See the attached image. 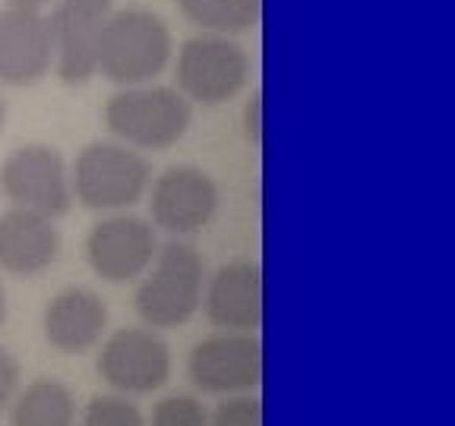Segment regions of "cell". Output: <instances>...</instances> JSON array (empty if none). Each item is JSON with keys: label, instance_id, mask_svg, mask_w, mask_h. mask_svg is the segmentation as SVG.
I'll return each mask as SVG.
<instances>
[{"label": "cell", "instance_id": "obj_1", "mask_svg": "<svg viewBox=\"0 0 455 426\" xmlns=\"http://www.w3.org/2000/svg\"><path fill=\"white\" fill-rule=\"evenodd\" d=\"M193 123V101L178 85H127L105 101V127L136 152H164L178 146Z\"/></svg>", "mask_w": 455, "mask_h": 426}, {"label": "cell", "instance_id": "obj_2", "mask_svg": "<svg viewBox=\"0 0 455 426\" xmlns=\"http://www.w3.org/2000/svg\"><path fill=\"white\" fill-rule=\"evenodd\" d=\"M174 57V32L146 7L114 10L99 44V73L114 85L156 83Z\"/></svg>", "mask_w": 455, "mask_h": 426}, {"label": "cell", "instance_id": "obj_3", "mask_svg": "<svg viewBox=\"0 0 455 426\" xmlns=\"http://www.w3.org/2000/svg\"><path fill=\"white\" fill-rule=\"evenodd\" d=\"M206 278V263L193 243L171 241L158 247L156 263L140 278L133 297L140 320L156 332L187 326L203 306Z\"/></svg>", "mask_w": 455, "mask_h": 426}, {"label": "cell", "instance_id": "obj_4", "mask_svg": "<svg viewBox=\"0 0 455 426\" xmlns=\"http://www.w3.org/2000/svg\"><path fill=\"white\" fill-rule=\"evenodd\" d=\"M146 155L124 142H89L70 168L73 199L92 212H124L149 193Z\"/></svg>", "mask_w": 455, "mask_h": 426}, {"label": "cell", "instance_id": "obj_5", "mask_svg": "<svg viewBox=\"0 0 455 426\" xmlns=\"http://www.w3.org/2000/svg\"><path fill=\"white\" fill-rule=\"evenodd\" d=\"M250 79V57L231 36L199 32L174 57V85L193 105H225Z\"/></svg>", "mask_w": 455, "mask_h": 426}, {"label": "cell", "instance_id": "obj_6", "mask_svg": "<svg viewBox=\"0 0 455 426\" xmlns=\"http://www.w3.org/2000/svg\"><path fill=\"white\" fill-rule=\"evenodd\" d=\"M0 190L13 206L48 218L67 215L73 206L70 168L48 142H28L10 152L0 164Z\"/></svg>", "mask_w": 455, "mask_h": 426}, {"label": "cell", "instance_id": "obj_7", "mask_svg": "<svg viewBox=\"0 0 455 426\" xmlns=\"http://www.w3.org/2000/svg\"><path fill=\"white\" fill-rule=\"evenodd\" d=\"M168 341L149 326L117 328L101 341L99 376L117 395H152L171 379Z\"/></svg>", "mask_w": 455, "mask_h": 426}, {"label": "cell", "instance_id": "obj_8", "mask_svg": "<svg viewBox=\"0 0 455 426\" xmlns=\"http://www.w3.org/2000/svg\"><path fill=\"white\" fill-rule=\"evenodd\" d=\"M114 13V0H57L51 22L54 76L64 85H85L99 76V44Z\"/></svg>", "mask_w": 455, "mask_h": 426}, {"label": "cell", "instance_id": "obj_9", "mask_svg": "<svg viewBox=\"0 0 455 426\" xmlns=\"http://www.w3.org/2000/svg\"><path fill=\"white\" fill-rule=\"evenodd\" d=\"M158 231L140 215L114 212L101 218L85 237V259L108 284L140 281L158 256Z\"/></svg>", "mask_w": 455, "mask_h": 426}, {"label": "cell", "instance_id": "obj_10", "mask_svg": "<svg viewBox=\"0 0 455 426\" xmlns=\"http://www.w3.org/2000/svg\"><path fill=\"white\" fill-rule=\"evenodd\" d=\"M152 225L174 237L206 231L219 212V184L196 164H171L149 184Z\"/></svg>", "mask_w": 455, "mask_h": 426}, {"label": "cell", "instance_id": "obj_11", "mask_svg": "<svg viewBox=\"0 0 455 426\" xmlns=\"http://www.w3.org/2000/svg\"><path fill=\"white\" fill-rule=\"evenodd\" d=\"M187 373L206 395H241L263 379V344L253 332H215L193 344Z\"/></svg>", "mask_w": 455, "mask_h": 426}, {"label": "cell", "instance_id": "obj_12", "mask_svg": "<svg viewBox=\"0 0 455 426\" xmlns=\"http://www.w3.org/2000/svg\"><path fill=\"white\" fill-rule=\"evenodd\" d=\"M54 70L51 22L42 10L7 7L0 10V85L28 89Z\"/></svg>", "mask_w": 455, "mask_h": 426}, {"label": "cell", "instance_id": "obj_13", "mask_svg": "<svg viewBox=\"0 0 455 426\" xmlns=\"http://www.w3.org/2000/svg\"><path fill=\"white\" fill-rule=\"evenodd\" d=\"M219 332H256L263 326V269L253 259H231L206 278L203 306Z\"/></svg>", "mask_w": 455, "mask_h": 426}, {"label": "cell", "instance_id": "obj_14", "mask_svg": "<svg viewBox=\"0 0 455 426\" xmlns=\"http://www.w3.org/2000/svg\"><path fill=\"white\" fill-rule=\"evenodd\" d=\"M44 338L60 354L79 357L101 344L108 332V304L99 291L73 284L57 291L44 306Z\"/></svg>", "mask_w": 455, "mask_h": 426}, {"label": "cell", "instance_id": "obj_15", "mask_svg": "<svg viewBox=\"0 0 455 426\" xmlns=\"http://www.w3.org/2000/svg\"><path fill=\"white\" fill-rule=\"evenodd\" d=\"M60 247L64 241L54 218L20 206L0 212V272L16 278H36L57 263Z\"/></svg>", "mask_w": 455, "mask_h": 426}, {"label": "cell", "instance_id": "obj_16", "mask_svg": "<svg viewBox=\"0 0 455 426\" xmlns=\"http://www.w3.org/2000/svg\"><path fill=\"white\" fill-rule=\"evenodd\" d=\"M10 426H76V395L60 379H32L10 401Z\"/></svg>", "mask_w": 455, "mask_h": 426}, {"label": "cell", "instance_id": "obj_17", "mask_svg": "<svg viewBox=\"0 0 455 426\" xmlns=\"http://www.w3.org/2000/svg\"><path fill=\"white\" fill-rule=\"evenodd\" d=\"M178 10L199 26L203 32L215 36H237L259 22L263 0H174Z\"/></svg>", "mask_w": 455, "mask_h": 426}, {"label": "cell", "instance_id": "obj_18", "mask_svg": "<svg viewBox=\"0 0 455 426\" xmlns=\"http://www.w3.org/2000/svg\"><path fill=\"white\" fill-rule=\"evenodd\" d=\"M79 426H149L127 395H95L85 405Z\"/></svg>", "mask_w": 455, "mask_h": 426}, {"label": "cell", "instance_id": "obj_19", "mask_svg": "<svg viewBox=\"0 0 455 426\" xmlns=\"http://www.w3.org/2000/svg\"><path fill=\"white\" fill-rule=\"evenodd\" d=\"M152 426H209V411L193 395H168L152 411Z\"/></svg>", "mask_w": 455, "mask_h": 426}, {"label": "cell", "instance_id": "obj_20", "mask_svg": "<svg viewBox=\"0 0 455 426\" xmlns=\"http://www.w3.org/2000/svg\"><path fill=\"white\" fill-rule=\"evenodd\" d=\"M209 426H263V405L253 395H225L215 414L209 417Z\"/></svg>", "mask_w": 455, "mask_h": 426}, {"label": "cell", "instance_id": "obj_21", "mask_svg": "<svg viewBox=\"0 0 455 426\" xmlns=\"http://www.w3.org/2000/svg\"><path fill=\"white\" fill-rule=\"evenodd\" d=\"M20 383H22V367L20 360L13 357V351L0 348V411L10 405L20 391Z\"/></svg>", "mask_w": 455, "mask_h": 426}, {"label": "cell", "instance_id": "obj_22", "mask_svg": "<svg viewBox=\"0 0 455 426\" xmlns=\"http://www.w3.org/2000/svg\"><path fill=\"white\" fill-rule=\"evenodd\" d=\"M243 133L253 146L263 142V95L253 92L243 105Z\"/></svg>", "mask_w": 455, "mask_h": 426}, {"label": "cell", "instance_id": "obj_23", "mask_svg": "<svg viewBox=\"0 0 455 426\" xmlns=\"http://www.w3.org/2000/svg\"><path fill=\"white\" fill-rule=\"evenodd\" d=\"M7 4H13V7H28V10H44V7H51V4H57V0H7Z\"/></svg>", "mask_w": 455, "mask_h": 426}, {"label": "cell", "instance_id": "obj_24", "mask_svg": "<svg viewBox=\"0 0 455 426\" xmlns=\"http://www.w3.org/2000/svg\"><path fill=\"white\" fill-rule=\"evenodd\" d=\"M7 312H10L7 291H4V284H0V328H4V322H7Z\"/></svg>", "mask_w": 455, "mask_h": 426}, {"label": "cell", "instance_id": "obj_25", "mask_svg": "<svg viewBox=\"0 0 455 426\" xmlns=\"http://www.w3.org/2000/svg\"><path fill=\"white\" fill-rule=\"evenodd\" d=\"M4 127H7V99L0 92V133H4Z\"/></svg>", "mask_w": 455, "mask_h": 426}]
</instances>
